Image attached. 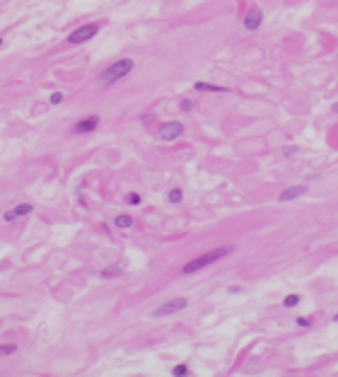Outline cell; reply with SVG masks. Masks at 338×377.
I'll return each mask as SVG.
<instances>
[{"label":"cell","instance_id":"cell-18","mask_svg":"<svg viewBox=\"0 0 338 377\" xmlns=\"http://www.w3.org/2000/svg\"><path fill=\"white\" fill-rule=\"evenodd\" d=\"M66 99V94L63 92H51V97H48V104H61Z\"/></svg>","mask_w":338,"mask_h":377},{"label":"cell","instance_id":"cell-15","mask_svg":"<svg viewBox=\"0 0 338 377\" xmlns=\"http://www.w3.org/2000/svg\"><path fill=\"white\" fill-rule=\"evenodd\" d=\"M172 375L174 377H186V375H191V368H188L186 363H179V365L172 368Z\"/></svg>","mask_w":338,"mask_h":377},{"label":"cell","instance_id":"cell-20","mask_svg":"<svg viewBox=\"0 0 338 377\" xmlns=\"http://www.w3.org/2000/svg\"><path fill=\"white\" fill-rule=\"evenodd\" d=\"M297 153H300L297 145H285V148H283V155L285 157H293V155H297Z\"/></svg>","mask_w":338,"mask_h":377},{"label":"cell","instance_id":"cell-23","mask_svg":"<svg viewBox=\"0 0 338 377\" xmlns=\"http://www.w3.org/2000/svg\"><path fill=\"white\" fill-rule=\"evenodd\" d=\"M334 111H338V104H336V107H334Z\"/></svg>","mask_w":338,"mask_h":377},{"label":"cell","instance_id":"cell-9","mask_svg":"<svg viewBox=\"0 0 338 377\" xmlns=\"http://www.w3.org/2000/svg\"><path fill=\"white\" fill-rule=\"evenodd\" d=\"M304 194H307V186H304V184H300V186L295 184V186H288V189L278 196V201H280V203H288V201L300 199V196H304Z\"/></svg>","mask_w":338,"mask_h":377},{"label":"cell","instance_id":"cell-19","mask_svg":"<svg viewBox=\"0 0 338 377\" xmlns=\"http://www.w3.org/2000/svg\"><path fill=\"white\" fill-rule=\"evenodd\" d=\"M295 322H297L300 329H309V327H312V317H297Z\"/></svg>","mask_w":338,"mask_h":377},{"label":"cell","instance_id":"cell-1","mask_svg":"<svg viewBox=\"0 0 338 377\" xmlns=\"http://www.w3.org/2000/svg\"><path fill=\"white\" fill-rule=\"evenodd\" d=\"M232 251H234V247H229V244H225V247H215V249L205 251V254H201V256H196V259L186 261V264H184V268H181V273H184V276H191V273H196V271H203V268L218 264L220 259L229 256Z\"/></svg>","mask_w":338,"mask_h":377},{"label":"cell","instance_id":"cell-14","mask_svg":"<svg viewBox=\"0 0 338 377\" xmlns=\"http://www.w3.org/2000/svg\"><path fill=\"white\" fill-rule=\"evenodd\" d=\"M167 201H169V203H181V201H184V191H181L179 186L169 189V194H167Z\"/></svg>","mask_w":338,"mask_h":377},{"label":"cell","instance_id":"cell-17","mask_svg":"<svg viewBox=\"0 0 338 377\" xmlns=\"http://www.w3.org/2000/svg\"><path fill=\"white\" fill-rule=\"evenodd\" d=\"M121 273V266H107L104 271H99V278H113Z\"/></svg>","mask_w":338,"mask_h":377},{"label":"cell","instance_id":"cell-5","mask_svg":"<svg viewBox=\"0 0 338 377\" xmlns=\"http://www.w3.org/2000/svg\"><path fill=\"white\" fill-rule=\"evenodd\" d=\"M34 213V203H27V201H22V203H15L12 208H7L5 213H2V220L5 222H15V220H22V218H27V215H32Z\"/></svg>","mask_w":338,"mask_h":377},{"label":"cell","instance_id":"cell-25","mask_svg":"<svg viewBox=\"0 0 338 377\" xmlns=\"http://www.w3.org/2000/svg\"><path fill=\"white\" fill-rule=\"evenodd\" d=\"M0 46H2V39H0Z\"/></svg>","mask_w":338,"mask_h":377},{"label":"cell","instance_id":"cell-6","mask_svg":"<svg viewBox=\"0 0 338 377\" xmlns=\"http://www.w3.org/2000/svg\"><path fill=\"white\" fill-rule=\"evenodd\" d=\"M159 140H164V143H172V140H177L184 135V124L181 121H164L162 126H159Z\"/></svg>","mask_w":338,"mask_h":377},{"label":"cell","instance_id":"cell-24","mask_svg":"<svg viewBox=\"0 0 338 377\" xmlns=\"http://www.w3.org/2000/svg\"><path fill=\"white\" fill-rule=\"evenodd\" d=\"M334 319H336V322H338V314H336V317H334Z\"/></svg>","mask_w":338,"mask_h":377},{"label":"cell","instance_id":"cell-8","mask_svg":"<svg viewBox=\"0 0 338 377\" xmlns=\"http://www.w3.org/2000/svg\"><path fill=\"white\" fill-rule=\"evenodd\" d=\"M242 24H244V29H247V32H256V29L263 24V10H261L259 5H251L247 12H244V20H242Z\"/></svg>","mask_w":338,"mask_h":377},{"label":"cell","instance_id":"cell-3","mask_svg":"<svg viewBox=\"0 0 338 377\" xmlns=\"http://www.w3.org/2000/svg\"><path fill=\"white\" fill-rule=\"evenodd\" d=\"M99 29H102V24L99 22H90V24H82V27H77V29H73L70 34H68V46H80V44H87L92 42L97 34H99Z\"/></svg>","mask_w":338,"mask_h":377},{"label":"cell","instance_id":"cell-13","mask_svg":"<svg viewBox=\"0 0 338 377\" xmlns=\"http://www.w3.org/2000/svg\"><path fill=\"white\" fill-rule=\"evenodd\" d=\"M20 351L17 343H0V358H7V355H15Z\"/></svg>","mask_w":338,"mask_h":377},{"label":"cell","instance_id":"cell-16","mask_svg":"<svg viewBox=\"0 0 338 377\" xmlns=\"http://www.w3.org/2000/svg\"><path fill=\"white\" fill-rule=\"evenodd\" d=\"M126 203H128V206H140V203H143V196H140V194H138V191H128V194H126Z\"/></svg>","mask_w":338,"mask_h":377},{"label":"cell","instance_id":"cell-11","mask_svg":"<svg viewBox=\"0 0 338 377\" xmlns=\"http://www.w3.org/2000/svg\"><path fill=\"white\" fill-rule=\"evenodd\" d=\"M113 225L121 227V230H128V227H133V218H131L128 213H118V215L113 218Z\"/></svg>","mask_w":338,"mask_h":377},{"label":"cell","instance_id":"cell-4","mask_svg":"<svg viewBox=\"0 0 338 377\" xmlns=\"http://www.w3.org/2000/svg\"><path fill=\"white\" fill-rule=\"evenodd\" d=\"M188 307V300L186 297H172V300H167V302H162L157 310H152L150 317H155V319H162V317H172V314H177V312L186 310Z\"/></svg>","mask_w":338,"mask_h":377},{"label":"cell","instance_id":"cell-7","mask_svg":"<svg viewBox=\"0 0 338 377\" xmlns=\"http://www.w3.org/2000/svg\"><path fill=\"white\" fill-rule=\"evenodd\" d=\"M99 124H102V119H99L97 114H92V116H85V119L75 121V126H73V133H75V135L94 133V131L99 128Z\"/></svg>","mask_w":338,"mask_h":377},{"label":"cell","instance_id":"cell-10","mask_svg":"<svg viewBox=\"0 0 338 377\" xmlns=\"http://www.w3.org/2000/svg\"><path fill=\"white\" fill-rule=\"evenodd\" d=\"M193 89H196V92H229V89L223 87V85H213V83H203V80L193 83Z\"/></svg>","mask_w":338,"mask_h":377},{"label":"cell","instance_id":"cell-12","mask_svg":"<svg viewBox=\"0 0 338 377\" xmlns=\"http://www.w3.org/2000/svg\"><path fill=\"white\" fill-rule=\"evenodd\" d=\"M302 302V297L297 295V293H290V295H285V300H283V307L285 310H293V307H297Z\"/></svg>","mask_w":338,"mask_h":377},{"label":"cell","instance_id":"cell-2","mask_svg":"<svg viewBox=\"0 0 338 377\" xmlns=\"http://www.w3.org/2000/svg\"><path fill=\"white\" fill-rule=\"evenodd\" d=\"M133 58H118V61H113L112 66H107L102 73H99V85H104V87H109V85H116L118 80H123V78H128L131 73H133Z\"/></svg>","mask_w":338,"mask_h":377},{"label":"cell","instance_id":"cell-22","mask_svg":"<svg viewBox=\"0 0 338 377\" xmlns=\"http://www.w3.org/2000/svg\"><path fill=\"white\" fill-rule=\"evenodd\" d=\"M242 286H229V288H227V293H229V295H239V293H242Z\"/></svg>","mask_w":338,"mask_h":377},{"label":"cell","instance_id":"cell-21","mask_svg":"<svg viewBox=\"0 0 338 377\" xmlns=\"http://www.w3.org/2000/svg\"><path fill=\"white\" fill-rule=\"evenodd\" d=\"M179 109H181V111H191V109H193V102H191V99H181V102H179Z\"/></svg>","mask_w":338,"mask_h":377}]
</instances>
